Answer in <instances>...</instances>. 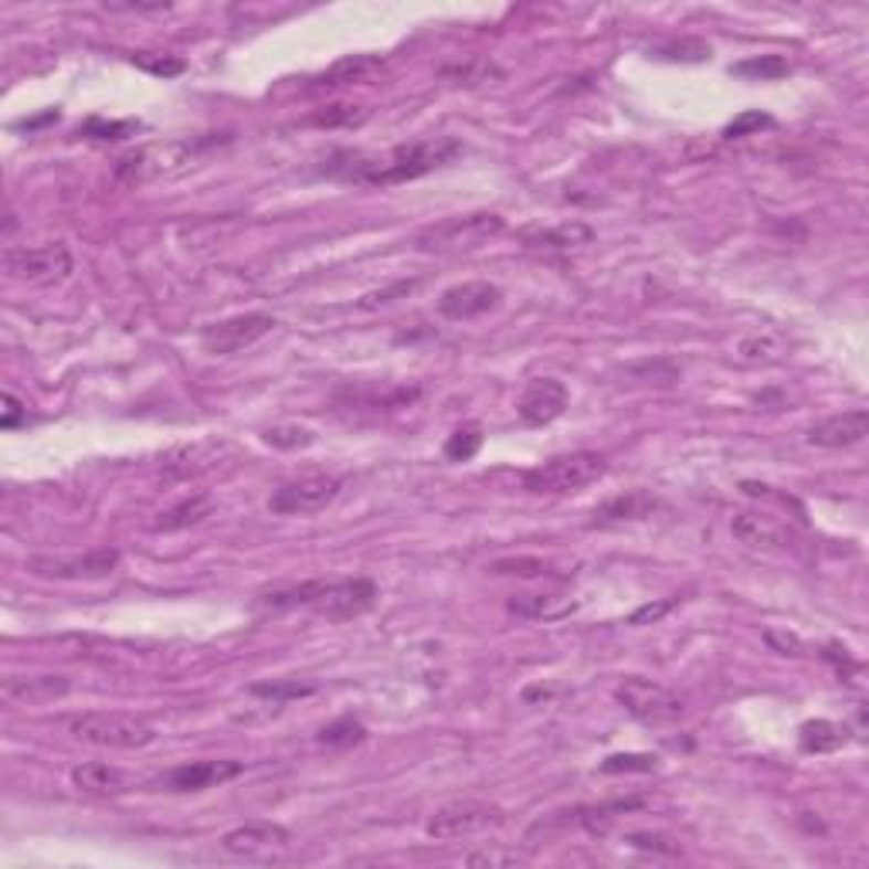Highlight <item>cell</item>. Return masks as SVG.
I'll return each instance as SVG.
<instances>
[{
  "mask_svg": "<svg viewBox=\"0 0 869 869\" xmlns=\"http://www.w3.org/2000/svg\"><path fill=\"white\" fill-rule=\"evenodd\" d=\"M337 496H340V479L319 473V476H303V479L283 483L276 492L268 496L265 507L276 517H309V513L327 510Z\"/></svg>",
  "mask_w": 869,
  "mask_h": 869,
  "instance_id": "cell-7",
  "label": "cell"
},
{
  "mask_svg": "<svg viewBox=\"0 0 869 869\" xmlns=\"http://www.w3.org/2000/svg\"><path fill=\"white\" fill-rule=\"evenodd\" d=\"M4 268L14 283H31V286H52L68 279L72 272V255L62 242L49 245H8L4 248Z\"/></svg>",
  "mask_w": 869,
  "mask_h": 869,
  "instance_id": "cell-6",
  "label": "cell"
},
{
  "mask_svg": "<svg viewBox=\"0 0 869 869\" xmlns=\"http://www.w3.org/2000/svg\"><path fill=\"white\" fill-rule=\"evenodd\" d=\"M730 75L738 78H761V82H771V78H782L788 75V62L782 55H757V59H748V62H738L730 65Z\"/></svg>",
  "mask_w": 869,
  "mask_h": 869,
  "instance_id": "cell-28",
  "label": "cell"
},
{
  "mask_svg": "<svg viewBox=\"0 0 869 869\" xmlns=\"http://www.w3.org/2000/svg\"><path fill=\"white\" fill-rule=\"evenodd\" d=\"M771 126H774V119H771L767 113L748 109V113H741L734 123L723 126V140H741V136H751V133H761V129H771Z\"/></svg>",
  "mask_w": 869,
  "mask_h": 869,
  "instance_id": "cell-34",
  "label": "cell"
},
{
  "mask_svg": "<svg viewBox=\"0 0 869 869\" xmlns=\"http://www.w3.org/2000/svg\"><path fill=\"white\" fill-rule=\"evenodd\" d=\"M363 738H368V727H363L360 720H353V717H340V720L327 723L316 734V741L324 748H330V751H350V748L363 744Z\"/></svg>",
  "mask_w": 869,
  "mask_h": 869,
  "instance_id": "cell-27",
  "label": "cell"
},
{
  "mask_svg": "<svg viewBox=\"0 0 869 869\" xmlns=\"http://www.w3.org/2000/svg\"><path fill=\"white\" fill-rule=\"evenodd\" d=\"M245 771L242 761H191V764H180V767H170L167 774L157 777V788L160 792H204V788H214V785H224L239 777Z\"/></svg>",
  "mask_w": 869,
  "mask_h": 869,
  "instance_id": "cell-14",
  "label": "cell"
},
{
  "mask_svg": "<svg viewBox=\"0 0 869 869\" xmlns=\"http://www.w3.org/2000/svg\"><path fill=\"white\" fill-rule=\"evenodd\" d=\"M68 734L109 751H140L157 741V730L133 713H78L68 720Z\"/></svg>",
  "mask_w": 869,
  "mask_h": 869,
  "instance_id": "cell-2",
  "label": "cell"
},
{
  "mask_svg": "<svg viewBox=\"0 0 869 869\" xmlns=\"http://www.w3.org/2000/svg\"><path fill=\"white\" fill-rule=\"evenodd\" d=\"M730 530H734V537L748 547H764V551H774V547H785V530L777 527L771 517L764 513H738L734 523H730Z\"/></svg>",
  "mask_w": 869,
  "mask_h": 869,
  "instance_id": "cell-23",
  "label": "cell"
},
{
  "mask_svg": "<svg viewBox=\"0 0 869 869\" xmlns=\"http://www.w3.org/2000/svg\"><path fill=\"white\" fill-rule=\"evenodd\" d=\"M510 612L520 618H533V622H540V618L554 622V618H564L571 612V605L561 602L558 594H513Z\"/></svg>",
  "mask_w": 869,
  "mask_h": 869,
  "instance_id": "cell-25",
  "label": "cell"
},
{
  "mask_svg": "<svg viewBox=\"0 0 869 869\" xmlns=\"http://www.w3.org/2000/svg\"><path fill=\"white\" fill-rule=\"evenodd\" d=\"M483 448V428L479 425H463V428H455L445 442V459L452 463H469L473 455Z\"/></svg>",
  "mask_w": 869,
  "mask_h": 869,
  "instance_id": "cell-29",
  "label": "cell"
},
{
  "mask_svg": "<svg viewBox=\"0 0 869 869\" xmlns=\"http://www.w3.org/2000/svg\"><path fill=\"white\" fill-rule=\"evenodd\" d=\"M418 283L415 279H404V283H394L391 289H381V293H371V296H363V303L360 306H368V309H374V306H384V303H394V296H407L411 289H415Z\"/></svg>",
  "mask_w": 869,
  "mask_h": 869,
  "instance_id": "cell-40",
  "label": "cell"
},
{
  "mask_svg": "<svg viewBox=\"0 0 869 869\" xmlns=\"http://www.w3.org/2000/svg\"><path fill=\"white\" fill-rule=\"evenodd\" d=\"M363 119H368V109L353 106V103H333V106H324V113L312 116L316 126H357Z\"/></svg>",
  "mask_w": 869,
  "mask_h": 869,
  "instance_id": "cell-33",
  "label": "cell"
},
{
  "mask_svg": "<svg viewBox=\"0 0 869 869\" xmlns=\"http://www.w3.org/2000/svg\"><path fill=\"white\" fill-rule=\"evenodd\" d=\"M849 741V727L836 720H808L798 727V748L805 754H833Z\"/></svg>",
  "mask_w": 869,
  "mask_h": 869,
  "instance_id": "cell-24",
  "label": "cell"
},
{
  "mask_svg": "<svg viewBox=\"0 0 869 869\" xmlns=\"http://www.w3.org/2000/svg\"><path fill=\"white\" fill-rule=\"evenodd\" d=\"M252 693L255 697H268V700H299V697L312 693V686H303V682H255Z\"/></svg>",
  "mask_w": 869,
  "mask_h": 869,
  "instance_id": "cell-35",
  "label": "cell"
},
{
  "mask_svg": "<svg viewBox=\"0 0 869 869\" xmlns=\"http://www.w3.org/2000/svg\"><path fill=\"white\" fill-rule=\"evenodd\" d=\"M676 602L672 598H666V602H659V605H646V608H638L632 618H628V625H643V622H659L669 608H672Z\"/></svg>",
  "mask_w": 869,
  "mask_h": 869,
  "instance_id": "cell-43",
  "label": "cell"
},
{
  "mask_svg": "<svg viewBox=\"0 0 869 869\" xmlns=\"http://www.w3.org/2000/svg\"><path fill=\"white\" fill-rule=\"evenodd\" d=\"M106 11H129V14H153V11H170V4H106Z\"/></svg>",
  "mask_w": 869,
  "mask_h": 869,
  "instance_id": "cell-44",
  "label": "cell"
},
{
  "mask_svg": "<svg viewBox=\"0 0 869 869\" xmlns=\"http://www.w3.org/2000/svg\"><path fill=\"white\" fill-rule=\"evenodd\" d=\"M659 767L656 754H612L602 761V774H649Z\"/></svg>",
  "mask_w": 869,
  "mask_h": 869,
  "instance_id": "cell-31",
  "label": "cell"
},
{
  "mask_svg": "<svg viewBox=\"0 0 869 869\" xmlns=\"http://www.w3.org/2000/svg\"><path fill=\"white\" fill-rule=\"evenodd\" d=\"M469 862H473V866H479V862H489V866H496V862H517V856H496V852H473V856H469Z\"/></svg>",
  "mask_w": 869,
  "mask_h": 869,
  "instance_id": "cell-45",
  "label": "cell"
},
{
  "mask_svg": "<svg viewBox=\"0 0 869 869\" xmlns=\"http://www.w3.org/2000/svg\"><path fill=\"white\" fill-rule=\"evenodd\" d=\"M136 129H140V123H133V119H103V116H93L78 133H82V136H93V140H123V136H129V133H136Z\"/></svg>",
  "mask_w": 869,
  "mask_h": 869,
  "instance_id": "cell-32",
  "label": "cell"
},
{
  "mask_svg": "<svg viewBox=\"0 0 869 869\" xmlns=\"http://www.w3.org/2000/svg\"><path fill=\"white\" fill-rule=\"evenodd\" d=\"M72 785L85 795H123L129 788V777L113 767V764H103V761H85V764H75L72 767Z\"/></svg>",
  "mask_w": 869,
  "mask_h": 869,
  "instance_id": "cell-21",
  "label": "cell"
},
{
  "mask_svg": "<svg viewBox=\"0 0 869 869\" xmlns=\"http://www.w3.org/2000/svg\"><path fill=\"white\" fill-rule=\"evenodd\" d=\"M388 75V65L378 55H347L333 62L324 75H316L319 88H347V85H374Z\"/></svg>",
  "mask_w": 869,
  "mask_h": 869,
  "instance_id": "cell-18",
  "label": "cell"
},
{
  "mask_svg": "<svg viewBox=\"0 0 869 869\" xmlns=\"http://www.w3.org/2000/svg\"><path fill=\"white\" fill-rule=\"evenodd\" d=\"M615 700L646 727H666L682 717V700L669 686L646 679V676H625L615 686Z\"/></svg>",
  "mask_w": 869,
  "mask_h": 869,
  "instance_id": "cell-5",
  "label": "cell"
},
{
  "mask_svg": "<svg viewBox=\"0 0 869 869\" xmlns=\"http://www.w3.org/2000/svg\"><path fill=\"white\" fill-rule=\"evenodd\" d=\"M214 502L208 492H191L173 507H167L157 520H153V533H177V530H188L194 523H201L204 517H211Z\"/></svg>",
  "mask_w": 869,
  "mask_h": 869,
  "instance_id": "cell-22",
  "label": "cell"
},
{
  "mask_svg": "<svg viewBox=\"0 0 869 869\" xmlns=\"http://www.w3.org/2000/svg\"><path fill=\"white\" fill-rule=\"evenodd\" d=\"M276 330V319L268 312H242V316H227L221 324L204 327L201 333V347L214 357H232L248 350L252 343H258L265 333Z\"/></svg>",
  "mask_w": 869,
  "mask_h": 869,
  "instance_id": "cell-9",
  "label": "cell"
},
{
  "mask_svg": "<svg viewBox=\"0 0 869 869\" xmlns=\"http://www.w3.org/2000/svg\"><path fill=\"white\" fill-rule=\"evenodd\" d=\"M24 415H28V407H24V401H21V398H14V394L8 391V394H4V415H0V428H4V432L18 428Z\"/></svg>",
  "mask_w": 869,
  "mask_h": 869,
  "instance_id": "cell-41",
  "label": "cell"
},
{
  "mask_svg": "<svg viewBox=\"0 0 869 869\" xmlns=\"http://www.w3.org/2000/svg\"><path fill=\"white\" fill-rule=\"evenodd\" d=\"M133 62L140 65V68H147V72H153V75H180L184 72V62L180 59H153V55H133Z\"/></svg>",
  "mask_w": 869,
  "mask_h": 869,
  "instance_id": "cell-37",
  "label": "cell"
},
{
  "mask_svg": "<svg viewBox=\"0 0 869 869\" xmlns=\"http://www.w3.org/2000/svg\"><path fill=\"white\" fill-rule=\"evenodd\" d=\"M866 435H869V411L856 407V411H842V415L815 422L805 432V442L815 448H852L866 442Z\"/></svg>",
  "mask_w": 869,
  "mask_h": 869,
  "instance_id": "cell-16",
  "label": "cell"
},
{
  "mask_svg": "<svg viewBox=\"0 0 869 869\" xmlns=\"http://www.w3.org/2000/svg\"><path fill=\"white\" fill-rule=\"evenodd\" d=\"M591 239H594V232L584 221H568L558 227H543V232H537V235H527V242L537 248H577V245H587Z\"/></svg>",
  "mask_w": 869,
  "mask_h": 869,
  "instance_id": "cell-26",
  "label": "cell"
},
{
  "mask_svg": "<svg viewBox=\"0 0 869 869\" xmlns=\"http://www.w3.org/2000/svg\"><path fill=\"white\" fill-rule=\"evenodd\" d=\"M119 568V551L103 547V551H88L75 558H52L41 554L28 561V571L38 577H52V581H99L109 577Z\"/></svg>",
  "mask_w": 869,
  "mask_h": 869,
  "instance_id": "cell-11",
  "label": "cell"
},
{
  "mask_svg": "<svg viewBox=\"0 0 869 869\" xmlns=\"http://www.w3.org/2000/svg\"><path fill=\"white\" fill-rule=\"evenodd\" d=\"M605 476V455L598 452H568V455H554L533 469L523 473V489L533 496H564L574 492L594 479Z\"/></svg>",
  "mask_w": 869,
  "mask_h": 869,
  "instance_id": "cell-3",
  "label": "cell"
},
{
  "mask_svg": "<svg viewBox=\"0 0 869 869\" xmlns=\"http://www.w3.org/2000/svg\"><path fill=\"white\" fill-rule=\"evenodd\" d=\"M194 153L191 144H150V147H136L126 157L116 160L113 177L119 184H147V180L173 173L180 163H188Z\"/></svg>",
  "mask_w": 869,
  "mask_h": 869,
  "instance_id": "cell-8",
  "label": "cell"
},
{
  "mask_svg": "<svg viewBox=\"0 0 869 869\" xmlns=\"http://www.w3.org/2000/svg\"><path fill=\"white\" fill-rule=\"evenodd\" d=\"M72 690L68 676H11L4 679V697L21 707H38L62 700Z\"/></svg>",
  "mask_w": 869,
  "mask_h": 869,
  "instance_id": "cell-19",
  "label": "cell"
},
{
  "mask_svg": "<svg viewBox=\"0 0 869 869\" xmlns=\"http://www.w3.org/2000/svg\"><path fill=\"white\" fill-rule=\"evenodd\" d=\"M568 401H571V394L558 378H533L523 384V391L517 398V415L523 425L540 428V425L558 422L568 411Z\"/></svg>",
  "mask_w": 869,
  "mask_h": 869,
  "instance_id": "cell-15",
  "label": "cell"
},
{
  "mask_svg": "<svg viewBox=\"0 0 869 869\" xmlns=\"http://www.w3.org/2000/svg\"><path fill=\"white\" fill-rule=\"evenodd\" d=\"M502 232V218L499 214H466V218H452L438 227L418 239L422 248H476L479 242L492 239Z\"/></svg>",
  "mask_w": 869,
  "mask_h": 869,
  "instance_id": "cell-13",
  "label": "cell"
},
{
  "mask_svg": "<svg viewBox=\"0 0 869 869\" xmlns=\"http://www.w3.org/2000/svg\"><path fill=\"white\" fill-rule=\"evenodd\" d=\"M686 52H693L700 59H710V44L703 41H679V44H666V49H659L663 59H682V62H690V55Z\"/></svg>",
  "mask_w": 869,
  "mask_h": 869,
  "instance_id": "cell-39",
  "label": "cell"
},
{
  "mask_svg": "<svg viewBox=\"0 0 869 869\" xmlns=\"http://www.w3.org/2000/svg\"><path fill=\"white\" fill-rule=\"evenodd\" d=\"M463 153V144L452 136H435V140H418L391 147L384 153H363V150H337L324 160L319 173L343 180V184H363V188H391L418 180L438 167H445L452 157Z\"/></svg>",
  "mask_w": 869,
  "mask_h": 869,
  "instance_id": "cell-1",
  "label": "cell"
},
{
  "mask_svg": "<svg viewBox=\"0 0 869 869\" xmlns=\"http://www.w3.org/2000/svg\"><path fill=\"white\" fill-rule=\"evenodd\" d=\"M293 846L289 829L276 822H245V826L221 836V849L239 859H272Z\"/></svg>",
  "mask_w": 869,
  "mask_h": 869,
  "instance_id": "cell-12",
  "label": "cell"
},
{
  "mask_svg": "<svg viewBox=\"0 0 869 869\" xmlns=\"http://www.w3.org/2000/svg\"><path fill=\"white\" fill-rule=\"evenodd\" d=\"M374 598H378V584L371 577L324 581V591L316 594V602L309 608L327 622H347V618L371 612Z\"/></svg>",
  "mask_w": 869,
  "mask_h": 869,
  "instance_id": "cell-10",
  "label": "cell"
},
{
  "mask_svg": "<svg viewBox=\"0 0 869 869\" xmlns=\"http://www.w3.org/2000/svg\"><path fill=\"white\" fill-rule=\"evenodd\" d=\"M659 510V496L649 489H628L622 496L605 499L598 510H594V523H632V520H646Z\"/></svg>",
  "mask_w": 869,
  "mask_h": 869,
  "instance_id": "cell-20",
  "label": "cell"
},
{
  "mask_svg": "<svg viewBox=\"0 0 869 869\" xmlns=\"http://www.w3.org/2000/svg\"><path fill=\"white\" fill-rule=\"evenodd\" d=\"M272 448H283V452H299V448H309L316 442V435L303 425H276V428H265L262 435Z\"/></svg>",
  "mask_w": 869,
  "mask_h": 869,
  "instance_id": "cell-30",
  "label": "cell"
},
{
  "mask_svg": "<svg viewBox=\"0 0 869 869\" xmlns=\"http://www.w3.org/2000/svg\"><path fill=\"white\" fill-rule=\"evenodd\" d=\"M764 638H767V646L777 649L782 656H802V643H798L795 635H782V632L771 628V632H764Z\"/></svg>",
  "mask_w": 869,
  "mask_h": 869,
  "instance_id": "cell-42",
  "label": "cell"
},
{
  "mask_svg": "<svg viewBox=\"0 0 869 869\" xmlns=\"http://www.w3.org/2000/svg\"><path fill=\"white\" fill-rule=\"evenodd\" d=\"M492 574H520V577H540L551 574L543 561H530V558H510V561H496Z\"/></svg>",
  "mask_w": 869,
  "mask_h": 869,
  "instance_id": "cell-36",
  "label": "cell"
},
{
  "mask_svg": "<svg viewBox=\"0 0 869 869\" xmlns=\"http://www.w3.org/2000/svg\"><path fill=\"white\" fill-rule=\"evenodd\" d=\"M625 842L635 849H653V852H669V856L676 852V846L659 833H632V836H625Z\"/></svg>",
  "mask_w": 869,
  "mask_h": 869,
  "instance_id": "cell-38",
  "label": "cell"
},
{
  "mask_svg": "<svg viewBox=\"0 0 869 869\" xmlns=\"http://www.w3.org/2000/svg\"><path fill=\"white\" fill-rule=\"evenodd\" d=\"M502 822H507V812L492 802H483V798H463V802H448L442 808L432 812L425 833L432 839H469V836H479V833H489V829H499Z\"/></svg>",
  "mask_w": 869,
  "mask_h": 869,
  "instance_id": "cell-4",
  "label": "cell"
},
{
  "mask_svg": "<svg viewBox=\"0 0 869 869\" xmlns=\"http://www.w3.org/2000/svg\"><path fill=\"white\" fill-rule=\"evenodd\" d=\"M499 303V286L492 283H483V279H473V283H459V286H448L442 296H438V312L445 319H476L483 312H489L492 306Z\"/></svg>",
  "mask_w": 869,
  "mask_h": 869,
  "instance_id": "cell-17",
  "label": "cell"
}]
</instances>
